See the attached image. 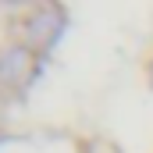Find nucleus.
<instances>
[{
	"instance_id": "obj_1",
	"label": "nucleus",
	"mask_w": 153,
	"mask_h": 153,
	"mask_svg": "<svg viewBox=\"0 0 153 153\" xmlns=\"http://www.w3.org/2000/svg\"><path fill=\"white\" fill-rule=\"evenodd\" d=\"M36 75V61H32V53L29 50H7L4 57H0V78L4 82H11V85H29Z\"/></svg>"
}]
</instances>
